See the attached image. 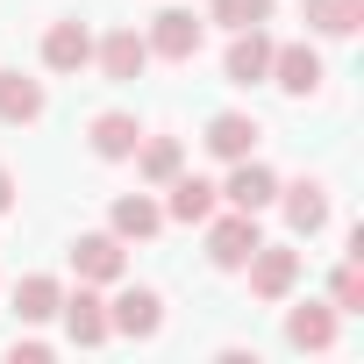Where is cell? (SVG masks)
<instances>
[{
  "instance_id": "1",
  "label": "cell",
  "mask_w": 364,
  "mask_h": 364,
  "mask_svg": "<svg viewBox=\"0 0 364 364\" xmlns=\"http://www.w3.org/2000/svg\"><path fill=\"white\" fill-rule=\"evenodd\" d=\"M200 229H208V264H215V272H243V264H250V250L264 243V229H257V215H250V208L208 215Z\"/></svg>"
},
{
  "instance_id": "2",
  "label": "cell",
  "mask_w": 364,
  "mask_h": 364,
  "mask_svg": "<svg viewBox=\"0 0 364 364\" xmlns=\"http://www.w3.org/2000/svg\"><path fill=\"white\" fill-rule=\"evenodd\" d=\"M200 36H208V22L200 15H186V8H164L157 22H150V58H164V65H193L200 58Z\"/></svg>"
},
{
  "instance_id": "3",
  "label": "cell",
  "mask_w": 364,
  "mask_h": 364,
  "mask_svg": "<svg viewBox=\"0 0 364 364\" xmlns=\"http://www.w3.org/2000/svg\"><path fill=\"white\" fill-rule=\"evenodd\" d=\"M321 50L314 43H272V86L279 93H293V100H307V93H321Z\"/></svg>"
},
{
  "instance_id": "4",
  "label": "cell",
  "mask_w": 364,
  "mask_h": 364,
  "mask_svg": "<svg viewBox=\"0 0 364 364\" xmlns=\"http://www.w3.org/2000/svg\"><path fill=\"white\" fill-rule=\"evenodd\" d=\"M243 272H250V293H257V300H286V293L300 286V250H286V243H257Z\"/></svg>"
},
{
  "instance_id": "5",
  "label": "cell",
  "mask_w": 364,
  "mask_h": 364,
  "mask_svg": "<svg viewBox=\"0 0 364 364\" xmlns=\"http://www.w3.org/2000/svg\"><path fill=\"white\" fill-rule=\"evenodd\" d=\"M72 272H79L86 286H114V279L129 272V250H122V236H114V229H100V236H79V243H72Z\"/></svg>"
},
{
  "instance_id": "6",
  "label": "cell",
  "mask_w": 364,
  "mask_h": 364,
  "mask_svg": "<svg viewBox=\"0 0 364 364\" xmlns=\"http://www.w3.org/2000/svg\"><path fill=\"white\" fill-rule=\"evenodd\" d=\"M107 328L143 343V336H157V328H164V300H157L150 286H122V293L107 300Z\"/></svg>"
},
{
  "instance_id": "7",
  "label": "cell",
  "mask_w": 364,
  "mask_h": 364,
  "mask_svg": "<svg viewBox=\"0 0 364 364\" xmlns=\"http://www.w3.org/2000/svg\"><path fill=\"white\" fill-rule=\"evenodd\" d=\"M229 208H250V215H264L272 200H279V171L272 164H257V157H236L229 164V186H215Z\"/></svg>"
},
{
  "instance_id": "8",
  "label": "cell",
  "mask_w": 364,
  "mask_h": 364,
  "mask_svg": "<svg viewBox=\"0 0 364 364\" xmlns=\"http://www.w3.org/2000/svg\"><path fill=\"white\" fill-rule=\"evenodd\" d=\"M164 193H171V200H164V222H186V229H200V222L222 208V193L208 186L200 171H171V178H164Z\"/></svg>"
},
{
  "instance_id": "9",
  "label": "cell",
  "mask_w": 364,
  "mask_h": 364,
  "mask_svg": "<svg viewBox=\"0 0 364 364\" xmlns=\"http://www.w3.org/2000/svg\"><path fill=\"white\" fill-rule=\"evenodd\" d=\"M58 314H65V336H72L79 350H93V343H107V336H114V328H107V300H100L86 279H79V293H65V300H58Z\"/></svg>"
},
{
  "instance_id": "10",
  "label": "cell",
  "mask_w": 364,
  "mask_h": 364,
  "mask_svg": "<svg viewBox=\"0 0 364 364\" xmlns=\"http://www.w3.org/2000/svg\"><path fill=\"white\" fill-rule=\"evenodd\" d=\"M93 65H100L114 86H129V79H143V65H150V43H143L136 29H107V36L93 43Z\"/></svg>"
},
{
  "instance_id": "11",
  "label": "cell",
  "mask_w": 364,
  "mask_h": 364,
  "mask_svg": "<svg viewBox=\"0 0 364 364\" xmlns=\"http://www.w3.org/2000/svg\"><path fill=\"white\" fill-rule=\"evenodd\" d=\"M222 72H229V86H264V79H272V36H264V22H257V29H236Z\"/></svg>"
},
{
  "instance_id": "12",
  "label": "cell",
  "mask_w": 364,
  "mask_h": 364,
  "mask_svg": "<svg viewBox=\"0 0 364 364\" xmlns=\"http://www.w3.org/2000/svg\"><path fill=\"white\" fill-rule=\"evenodd\" d=\"M279 208H286L293 236H321L328 229V186H321V178H293V186H279Z\"/></svg>"
},
{
  "instance_id": "13",
  "label": "cell",
  "mask_w": 364,
  "mask_h": 364,
  "mask_svg": "<svg viewBox=\"0 0 364 364\" xmlns=\"http://www.w3.org/2000/svg\"><path fill=\"white\" fill-rule=\"evenodd\" d=\"M86 143H93V157L122 164V157H136L143 122H136V114H122V107H107V114H93V122H86Z\"/></svg>"
},
{
  "instance_id": "14",
  "label": "cell",
  "mask_w": 364,
  "mask_h": 364,
  "mask_svg": "<svg viewBox=\"0 0 364 364\" xmlns=\"http://www.w3.org/2000/svg\"><path fill=\"white\" fill-rule=\"evenodd\" d=\"M257 136H264V129H257V114H236V107H229V114H215V122H208V136H200V143H208L222 164H236V157H257Z\"/></svg>"
},
{
  "instance_id": "15",
  "label": "cell",
  "mask_w": 364,
  "mask_h": 364,
  "mask_svg": "<svg viewBox=\"0 0 364 364\" xmlns=\"http://www.w3.org/2000/svg\"><path fill=\"white\" fill-rule=\"evenodd\" d=\"M43 65H50V72H86V65H93L86 22H50V29H43Z\"/></svg>"
},
{
  "instance_id": "16",
  "label": "cell",
  "mask_w": 364,
  "mask_h": 364,
  "mask_svg": "<svg viewBox=\"0 0 364 364\" xmlns=\"http://www.w3.org/2000/svg\"><path fill=\"white\" fill-rule=\"evenodd\" d=\"M107 222H114V236H122V243H150V236L164 229V208H157L150 193H122Z\"/></svg>"
},
{
  "instance_id": "17",
  "label": "cell",
  "mask_w": 364,
  "mask_h": 364,
  "mask_svg": "<svg viewBox=\"0 0 364 364\" xmlns=\"http://www.w3.org/2000/svg\"><path fill=\"white\" fill-rule=\"evenodd\" d=\"M286 343H293V350H328V343H336V307H328V300L293 307V314H286Z\"/></svg>"
},
{
  "instance_id": "18",
  "label": "cell",
  "mask_w": 364,
  "mask_h": 364,
  "mask_svg": "<svg viewBox=\"0 0 364 364\" xmlns=\"http://www.w3.org/2000/svg\"><path fill=\"white\" fill-rule=\"evenodd\" d=\"M0 122H43V79H22V72H0Z\"/></svg>"
},
{
  "instance_id": "19",
  "label": "cell",
  "mask_w": 364,
  "mask_h": 364,
  "mask_svg": "<svg viewBox=\"0 0 364 364\" xmlns=\"http://www.w3.org/2000/svg\"><path fill=\"white\" fill-rule=\"evenodd\" d=\"M136 171L150 178V186H164L171 171H186V150H178V136H143V143H136Z\"/></svg>"
},
{
  "instance_id": "20",
  "label": "cell",
  "mask_w": 364,
  "mask_h": 364,
  "mask_svg": "<svg viewBox=\"0 0 364 364\" xmlns=\"http://www.w3.org/2000/svg\"><path fill=\"white\" fill-rule=\"evenodd\" d=\"M58 300H65V286H58L50 272H29V279L15 286V314H22V321H50Z\"/></svg>"
},
{
  "instance_id": "21",
  "label": "cell",
  "mask_w": 364,
  "mask_h": 364,
  "mask_svg": "<svg viewBox=\"0 0 364 364\" xmlns=\"http://www.w3.org/2000/svg\"><path fill=\"white\" fill-rule=\"evenodd\" d=\"M364 0H307V29L314 36H357Z\"/></svg>"
},
{
  "instance_id": "22",
  "label": "cell",
  "mask_w": 364,
  "mask_h": 364,
  "mask_svg": "<svg viewBox=\"0 0 364 364\" xmlns=\"http://www.w3.org/2000/svg\"><path fill=\"white\" fill-rule=\"evenodd\" d=\"M328 307H336V314H364V264H357V250H350V264H336Z\"/></svg>"
},
{
  "instance_id": "23",
  "label": "cell",
  "mask_w": 364,
  "mask_h": 364,
  "mask_svg": "<svg viewBox=\"0 0 364 364\" xmlns=\"http://www.w3.org/2000/svg\"><path fill=\"white\" fill-rule=\"evenodd\" d=\"M208 22H222V29H257V22H272V0H215Z\"/></svg>"
},
{
  "instance_id": "24",
  "label": "cell",
  "mask_w": 364,
  "mask_h": 364,
  "mask_svg": "<svg viewBox=\"0 0 364 364\" xmlns=\"http://www.w3.org/2000/svg\"><path fill=\"white\" fill-rule=\"evenodd\" d=\"M8 208H15V171L0 164V215H8Z\"/></svg>"
}]
</instances>
